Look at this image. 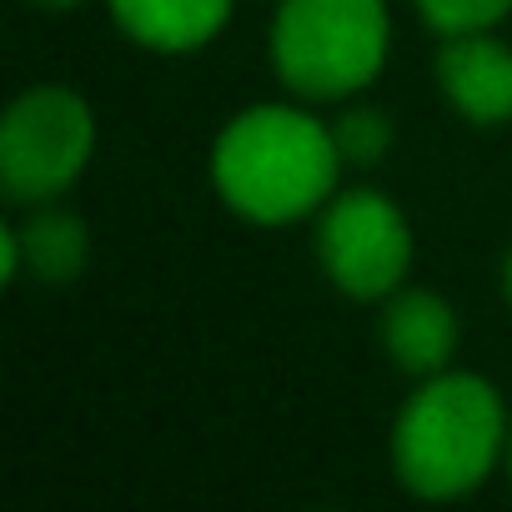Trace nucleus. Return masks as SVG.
Wrapping results in <instances>:
<instances>
[{"label": "nucleus", "instance_id": "f257e3e1", "mask_svg": "<svg viewBox=\"0 0 512 512\" xmlns=\"http://www.w3.org/2000/svg\"><path fill=\"white\" fill-rule=\"evenodd\" d=\"M342 151L332 126L297 106H251L211 146V181L221 201L256 221L287 226L332 201Z\"/></svg>", "mask_w": 512, "mask_h": 512}, {"label": "nucleus", "instance_id": "f03ea898", "mask_svg": "<svg viewBox=\"0 0 512 512\" xmlns=\"http://www.w3.org/2000/svg\"><path fill=\"white\" fill-rule=\"evenodd\" d=\"M507 442V412L487 377L437 372L397 412L392 472L407 492L447 502L472 492Z\"/></svg>", "mask_w": 512, "mask_h": 512}, {"label": "nucleus", "instance_id": "7ed1b4c3", "mask_svg": "<svg viewBox=\"0 0 512 512\" xmlns=\"http://www.w3.org/2000/svg\"><path fill=\"white\" fill-rule=\"evenodd\" d=\"M387 61L382 0H282L272 21V71L307 101H342L377 81Z\"/></svg>", "mask_w": 512, "mask_h": 512}, {"label": "nucleus", "instance_id": "20e7f679", "mask_svg": "<svg viewBox=\"0 0 512 512\" xmlns=\"http://www.w3.org/2000/svg\"><path fill=\"white\" fill-rule=\"evenodd\" d=\"M96 151V121L86 96L66 86H36L11 101L0 121V186L11 201L36 206L61 196Z\"/></svg>", "mask_w": 512, "mask_h": 512}, {"label": "nucleus", "instance_id": "39448f33", "mask_svg": "<svg viewBox=\"0 0 512 512\" xmlns=\"http://www.w3.org/2000/svg\"><path fill=\"white\" fill-rule=\"evenodd\" d=\"M317 256L352 302H387L412 267V226L382 191H342L317 221Z\"/></svg>", "mask_w": 512, "mask_h": 512}, {"label": "nucleus", "instance_id": "423d86ee", "mask_svg": "<svg viewBox=\"0 0 512 512\" xmlns=\"http://www.w3.org/2000/svg\"><path fill=\"white\" fill-rule=\"evenodd\" d=\"M437 86L472 126L512 121V46L492 41L487 31L447 36L437 51Z\"/></svg>", "mask_w": 512, "mask_h": 512}, {"label": "nucleus", "instance_id": "0eeeda50", "mask_svg": "<svg viewBox=\"0 0 512 512\" xmlns=\"http://www.w3.org/2000/svg\"><path fill=\"white\" fill-rule=\"evenodd\" d=\"M382 347L397 372L437 377L457 352V312L437 292H392L382 307Z\"/></svg>", "mask_w": 512, "mask_h": 512}, {"label": "nucleus", "instance_id": "6e6552de", "mask_svg": "<svg viewBox=\"0 0 512 512\" xmlns=\"http://www.w3.org/2000/svg\"><path fill=\"white\" fill-rule=\"evenodd\" d=\"M106 6L136 46L166 56L206 46L231 16V0H106Z\"/></svg>", "mask_w": 512, "mask_h": 512}, {"label": "nucleus", "instance_id": "1a4fd4ad", "mask_svg": "<svg viewBox=\"0 0 512 512\" xmlns=\"http://www.w3.org/2000/svg\"><path fill=\"white\" fill-rule=\"evenodd\" d=\"M21 231V256H26V272L36 282H76L86 267V221L71 211H36L31 221L16 226Z\"/></svg>", "mask_w": 512, "mask_h": 512}, {"label": "nucleus", "instance_id": "9d476101", "mask_svg": "<svg viewBox=\"0 0 512 512\" xmlns=\"http://www.w3.org/2000/svg\"><path fill=\"white\" fill-rule=\"evenodd\" d=\"M332 136H337L342 161H352V166H372V161H382L387 146H392V121H387V111L362 106V111H347V116L332 126Z\"/></svg>", "mask_w": 512, "mask_h": 512}, {"label": "nucleus", "instance_id": "9b49d317", "mask_svg": "<svg viewBox=\"0 0 512 512\" xmlns=\"http://www.w3.org/2000/svg\"><path fill=\"white\" fill-rule=\"evenodd\" d=\"M417 11L437 36H467V31H492L512 11V0H417Z\"/></svg>", "mask_w": 512, "mask_h": 512}, {"label": "nucleus", "instance_id": "f8f14e48", "mask_svg": "<svg viewBox=\"0 0 512 512\" xmlns=\"http://www.w3.org/2000/svg\"><path fill=\"white\" fill-rule=\"evenodd\" d=\"M26 272V256H21V231L16 226H0V282H16Z\"/></svg>", "mask_w": 512, "mask_h": 512}, {"label": "nucleus", "instance_id": "ddd939ff", "mask_svg": "<svg viewBox=\"0 0 512 512\" xmlns=\"http://www.w3.org/2000/svg\"><path fill=\"white\" fill-rule=\"evenodd\" d=\"M502 287H507V302H512V251H507V267H502Z\"/></svg>", "mask_w": 512, "mask_h": 512}, {"label": "nucleus", "instance_id": "4468645a", "mask_svg": "<svg viewBox=\"0 0 512 512\" xmlns=\"http://www.w3.org/2000/svg\"><path fill=\"white\" fill-rule=\"evenodd\" d=\"M41 6H56V11H66V6H81V0H41Z\"/></svg>", "mask_w": 512, "mask_h": 512}, {"label": "nucleus", "instance_id": "2eb2a0df", "mask_svg": "<svg viewBox=\"0 0 512 512\" xmlns=\"http://www.w3.org/2000/svg\"><path fill=\"white\" fill-rule=\"evenodd\" d=\"M507 472H512V437H507Z\"/></svg>", "mask_w": 512, "mask_h": 512}]
</instances>
